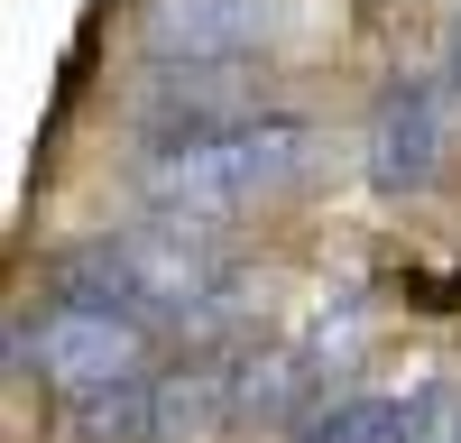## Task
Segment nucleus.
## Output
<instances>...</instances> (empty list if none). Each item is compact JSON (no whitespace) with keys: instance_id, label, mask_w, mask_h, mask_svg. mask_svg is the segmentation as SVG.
Listing matches in <instances>:
<instances>
[{"instance_id":"obj_3","label":"nucleus","mask_w":461,"mask_h":443,"mask_svg":"<svg viewBox=\"0 0 461 443\" xmlns=\"http://www.w3.org/2000/svg\"><path fill=\"white\" fill-rule=\"evenodd\" d=\"M10 369L19 379H47L65 406L93 397V388H121L139 369H158V332L111 314V305H84V295H47L37 314L10 323Z\"/></svg>"},{"instance_id":"obj_9","label":"nucleus","mask_w":461,"mask_h":443,"mask_svg":"<svg viewBox=\"0 0 461 443\" xmlns=\"http://www.w3.org/2000/svg\"><path fill=\"white\" fill-rule=\"evenodd\" d=\"M406 443H461V379H452V369H434V379L415 388V425H406Z\"/></svg>"},{"instance_id":"obj_6","label":"nucleus","mask_w":461,"mask_h":443,"mask_svg":"<svg viewBox=\"0 0 461 443\" xmlns=\"http://www.w3.org/2000/svg\"><path fill=\"white\" fill-rule=\"evenodd\" d=\"M65 434H74V443H158V369L74 397V406H65Z\"/></svg>"},{"instance_id":"obj_7","label":"nucleus","mask_w":461,"mask_h":443,"mask_svg":"<svg viewBox=\"0 0 461 443\" xmlns=\"http://www.w3.org/2000/svg\"><path fill=\"white\" fill-rule=\"evenodd\" d=\"M295 351L314 360V379H323V388H332V379H351L360 351H369V295H360V286H323V305H314V323L295 332Z\"/></svg>"},{"instance_id":"obj_1","label":"nucleus","mask_w":461,"mask_h":443,"mask_svg":"<svg viewBox=\"0 0 461 443\" xmlns=\"http://www.w3.org/2000/svg\"><path fill=\"white\" fill-rule=\"evenodd\" d=\"M56 295H84L111 305L148 332H176L185 351L212 342H249V268L221 249V231L203 222H121V231H93L56 258Z\"/></svg>"},{"instance_id":"obj_8","label":"nucleus","mask_w":461,"mask_h":443,"mask_svg":"<svg viewBox=\"0 0 461 443\" xmlns=\"http://www.w3.org/2000/svg\"><path fill=\"white\" fill-rule=\"evenodd\" d=\"M406 425H415V397H332L314 425H304L295 443H406Z\"/></svg>"},{"instance_id":"obj_2","label":"nucleus","mask_w":461,"mask_h":443,"mask_svg":"<svg viewBox=\"0 0 461 443\" xmlns=\"http://www.w3.org/2000/svg\"><path fill=\"white\" fill-rule=\"evenodd\" d=\"M323 158V130L295 121V111H249L230 130H203V139H176V148H139L130 167V194L158 212V222H230L267 194L304 185Z\"/></svg>"},{"instance_id":"obj_5","label":"nucleus","mask_w":461,"mask_h":443,"mask_svg":"<svg viewBox=\"0 0 461 443\" xmlns=\"http://www.w3.org/2000/svg\"><path fill=\"white\" fill-rule=\"evenodd\" d=\"M443 130H452V93L443 74H388V84L369 93V121H360V176L369 194H425L443 176Z\"/></svg>"},{"instance_id":"obj_10","label":"nucleus","mask_w":461,"mask_h":443,"mask_svg":"<svg viewBox=\"0 0 461 443\" xmlns=\"http://www.w3.org/2000/svg\"><path fill=\"white\" fill-rule=\"evenodd\" d=\"M443 93L461 102V19H452V37H443Z\"/></svg>"},{"instance_id":"obj_4","label":"nucleus","mask_w":461,"mask_h":443,"mask_svg":"<svg viewBox=\"0 0 461 443\" xmlns=\"http://www.w3.org/2000/svg\"><path fill=\"white\" fill-rule=\"evenodd\" d=\"M295 28H304L295 0H139L148 74H240L295 47Z\"/></svg>"}]
</instances>
